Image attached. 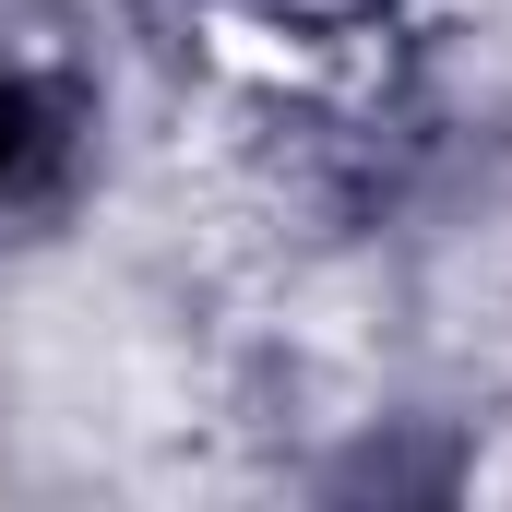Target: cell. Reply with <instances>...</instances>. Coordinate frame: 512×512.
I'll return each mask as SVG.
<instances>
[{"mask_svg": "<svg viewBox=\"0 0 512 512\" xmlns=\"http://www.w3.org/2000/svg\"><path fill=\"white\" fill-rule=\"evenodd\" d=\"M60 179H72V108L36 72H0V215L48 203Z\"/></svg>", "mask_w": 512, "mask_h": 512, "instance_id": "1", "label": "cell"}]
</instances>
